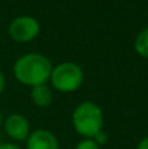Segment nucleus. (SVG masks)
Returning <instances> with one entry per match:
<instances>
[{
    "instance_id": "obj_1",
    "label": "nucleus",
    "mask_w": 148,
    "mask_h": 149,
    "mask_svg": "<svg viewBox=\"0 0 148 149\" xmlns=\"http://www.w3.org/2000/svg\"><path fill=\"white\" fill-rule=\"evenodd\" d=\"M15 76L21 84L28 86L42 85L50 79L52 65L46 56L41 54H28L15 63Z\"/></svg>"
},
{
    "instance_id": "obj_2",
    "label": "nucleus",
    "mask_w": 148,
    "mask_h": 149,
    "mask_svg": "<svg viewBox=\"0 0 148 149\" xmlns=\"http://www.w3.org/2000/svg\"><path fill=\"white\" fill-rule=\"evenodd\" d=\"M104 115L96 103L83 102L75 109L72 114V124L79 135L93 139L100 131H102Z\"/></svg>"
},
{
    "instance_id": "obj_3",
    "label": "nucleus",
    "mask_w": 148,
    "mask_h": 149,
    "mask_svg": "<svg viewBox=\"0 0 148 149\" xmlns=\"http://www.w3.org/2000/svg\"><path fill=\"white\" fill-rule=\"evenodd\" d=\"M83 71L75 63H62L52 70L50 80L54 88L59 92L70 93L76 90L83 82Z\"/></svg>"
},
{
    "instance_id": "obj_4",
    "label": "nucleus",
    "mask_w": 148,
    "mask_h": 149,
    "mask_svg": "<svg viewBox=\"0 0 148 149\" xmlns=\"http://www.w3.org/2000/svg\"><path fill=\"white\" fill-rule=\"evenodd\" d=\"M8 33L16 42H29L39 33V24L31 16H20L10 22Z\"/></svg>"
},
{
    "instance_id": "obj_5",
    "label": "nucleus",
    "mask_w": 148,
    "mask_h": 149,
    "mask_svg": "<svg viewBox=\"0 0 148 149\" xmlns=\"http://www.w3.org/2000/svg\"><path fill=\"white\" fill-rule=\"evenodd\" d=\"M4 128L8 136L16 141L26 140L30 135V126L28 119L20 114H12L8 116L4 123Z\"/></svg>"
},
{
    "instance_id": "obj_6",
    "label": "nucleus",
    "mask_w": 148,
    "mask_h": 149,
    "mask_svg": "<svg viewBox=\"0 0 148 149\" xmlns=\"http://www.w3.org/2000/svg\"><path fill=\"white\" fill-rule=\"evenodd\" d=\"M26 149H59V143L52 132L36 130L26 139Z\"/></svg>"
},
{
    "instance_id": "obj_7",
    "label": "nucleus",
    "mask_w": 148,
    "mask_h": 149,
    "mask_svg": "<svg viewBox=\"0 0 148 149\" xmlns=\"http://www.w3.org/2000/svg\"><path fill=\"white\" fill-rule=\"evenodd\" d=\"M31 100L39 107H46L52 101V92L46 84L31 88Z\"/></svg>"
},
{
    "instance_id": "obj_8",
    "label": "nucleus",
    "mask_w": 148,
    "mask_h": 149,
    "mask_svg": "<svg viewBox=\"0 0 148 149\" xmlns=\"http://www.w3.org/2000/svg\"><path fill=\"white\" fill-rule=\"evenodd\" d=\"M135 51L140 56L148 58V28L138 34L135 39Z\"/></svg>"
},
{
    "instance_id": "obj_9",
    "label": "nucleus",
    "mask_w": 148,
    "mask_h": 149,
    "mask_svg": "<svg viewBox=\"0 0 148 149\" xmlns=\"http://www.w3.org/2000/svg\"><path fill=\"white\" fill-rule=\"evenodd\" d=\"M75 149H100V147L94 143L93 139H84L76 145Z\"/></svg>"
},
{
    "instance_id": "obj_10",
    "label": "nucleus",
    "mask_w": 148,
    "mask_h": 149,
    "mask_svg": "<svg viewBox=\"0 0 148 149\" xmlns=\"http://www.w3.org/2000/svg\"><path fill=\"white\" fill-rule=\"evenodd\" d=\"M93 140H94V143H96L97 145H102V144H105V143L108 141V135L105 134V132H102V131H100L98 134L96 135V136L93 137Z\"/></svg>"
},
{
    "instance_id": "obj_11",
    "label": "nucleus",
    "mask_w": 148,
    "mask_h": 149,
    "mask_svg": "<svg viewBox=\"0 0 148 149\" xmlns=\"http://www.w3.org/2000/svg\"><path fill=\"white\" fill-rule=\"evenodd\" d=\"M0 149H21V148L16 144H12V143H4V144H0Z\"/></svg>"
},
{
    "instance_id": "obj_12",
    "label": "nucleus",
    "mask_w": 148,
    "mask_h": 149,
    "mask_svg": "<svg viewBox=\"0 0 148 149\" xmlns=\"http://www.w3.org/2000/svg\"><path fill=\"white\" fill-rule=\"evenodd\" d=\"M136 149H148V136L144 137V139L139 143L138 147H136Z\"/></svg>"
},
{
    "instance_id": "obj_13",
    "label": "nucleus",
    "mask_w": 148,
    "mask_h": 149,
    "mask_svg": "<svg viewBox=\"0 0 148 149\" xmlns=\"http://www.w3.org/2000/svg\"><path fill=\"white\" fill-rule=\"evenodd\" d=\"M4 76H3V73L0 72V94H1L3 89H4Z\"/></svg>"
},
{
    "instance_id": "obj_14",
    "label": "nucleus",
    "mask_w": 148,
    "mask_h": 149,
    "mask_svg": "<svg viewBox=\"0 0 148 149\" xmlns=\"http://www.w3.org/2000/svg\"><path fill=\"white\" fill-rule=\"evenodd\" d=\"M1 123H3V116H1V113H0V126H1Z\"/></svg>"
}]
</instances>
